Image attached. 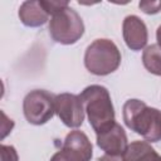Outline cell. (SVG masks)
Listing matches in <instances>:
<instances>
[{
  "instance_id": "cell-1",
  "label": "cell",
  "mask_w": 161,
  "mask_h": 161,
  "mask_svg": "<svg viewBox=\"0 0 161 161\" xmlns=\"http://www.w3.org/2000/svg\"><path fill=\"white\" fill-rule=\"evenodd\" d=\"M125 125L148 142L161 141V111L148 107L140 99H128L123 104Z\"/></svg>"
},
{
  "instance_id": "cell-2",
  "label": "cell",
  "mask_w": 161,
  "mask_h": 161,
  "mask_svg": "<svg viewBox=\"0 0 161 161\" xmlns=\"http://www.w3.org/2000/svg\"><path fill=\"white\" fill-rule=\"evenodd\" d=\"M79 98L87 113L88 122L96 133L116 121L112 99L106 87L99 84L88 86L82 91Z\"/></svg>"
},
{
  "instance_id": "cell-3",
  "label": "cell",
  "mask_w": 161,
  "mask_h": 161,
  "mask_svg": "<svg viewBox=\"0 0 161 161\" xmlns=\"http://www.w3.org/2000/svg\"><path fill=\"white\" fill-rule=\"evenodd\" d=\"M121 64V53L109 39H96L84 53V65L94 75H107L117 70Z\"/></svg>"
},
{
  "instance_id": "cell-4",
  "label": "cell",
  "mask_w": 161,
  "mask_h": 161,
  "mask_svg": "<svg viewBox=\"0 0 161 161\" xmlns=\"http://www.w3.org/2000/svg\"><path fill=\"white\" fill-rule=\"evenodd\" d=\"M83 33V20L70 6L59 10L49 20V34L55 43L64 45L74 44L82 38Z\"/></svg>"
},
{
  "instance_id": "cell-5",
  "label": "cell",
  "mask_w": 161,
  "mask_h": 161,
  "mask_svg": "<svg viewBox=\"0 0 161 161\" xmlns=\"http://www.w3.org/2000/svg\"><path fill=\"white\" fill-rule=\"evenodd\" d=\"M54 101L55 96L48 91H30L23 101V112L26 121L35 126L47 123L55 113Z\"/></svg>"
},
{
  "instance_id": "cell-6",
  "label": "cell",
  "mask_w": 161,
  "mask_h": 161,
  "mask_svg": "<svg viewBox=\"0 0 161 161\" xmlns=\"http://www.w3.org/2000/svg\"><path fill=\"white\" fill-rule=\"evenodd\" d=\"M54 108L55 113L67 127L77 128L82 126L86 112L79 96L73 93L57 94L54 101Z\"/></svg>"
},
{
  "instance_id": "cell-7",
  "label": "cell",
  "mask_w": 161,
  "mask_h": 161,
  "mask_svg": "<svg viewBox=\"0 0 161 161\" xmlns=\"http://www.w3.org/2000/svg\"><path fill=\"white\" fill-rule=\"evenodd\" d=\"M92 151L93 147L88 136L79 130L70 131L59 150L60 155L67 161H91Z\"/></svg>"
},
{
  "instance_id": "cell-8",
  "label": "cell",
  "mask_w": 161,
  "mask_h": 161,
  "mask_svg": "<svg viewBox=\"0 0 161 161\" xmlns=\"http://www.w3.org/2000/svg\"><path fill=\"white\" fill-rule=\"evenodd\" d=\"M97 146L108 155H123L127 148V136L125 130L116 121L108 127L96 133Z\"/></svg>"
},
{
  "instance_id": "cell-9",
  "label": "cell",
  "mask_w": 161,
  "mask_h": 161,
  "mask_svg": "<svg viewBox=\"0 0 161 161\" xmlns=\"http://www.w3.org/2000/svg\"><path fill=\"white\" fill-rule=\"evenodd\" d=\"M123 40L131 50H141L146 47L148 40V33L146 24L137 15H128L122 24Z\"/></svg>"
},
{
  "instance_id": "cell-10",
  "label": "cell",
  "mask_w": 161,
  "mask_h": 161,
  "mask_svg": "<svg viewBox=\"0 0 161 161\" xmlns=\"http://www.w3.org/2000/svg\"><path fill=\"white\" fill-rule=\"evenodd\" d=\"M18 14H19L21 23L25 26H30V28L42 26L49 19V14L43 8L42 3L36 0L24 1L19 8Z\"/></svg>"
},
{
  "instance_id": "cell-11",
  "label": "cell",
  "mask_w": 161,
  "mask_h": 161,
  "mask_svg": "<svg viewBox=\"0 0 161 161\" xmlns=\"http://www.w3.org/2000/svg\"><path fill=\"white\" fill-rule=\"evenodd\" d=\"M125 161H161V156L147 141H133L123 152Z\"/></svg>"
},
{
  "instance_id": "cell-12",
  "label": "cell",
  "mask_w": 161,
  "mask_h": 161,
  "mask_svg": "<svg viewBox=\"0 0 161 161\" xmlns=\"http://www.w3.org/2000/svg\"><path fill=\"white\" fill-rule=\"evenodd\" d=\"M142 63L150 73L161 75V47L158 44L146 47L142 53Z\"/></svg>"
},
{
  "instance_id": "cell-13",
  "label": "cell",
  "mask_w": 161,
  "mask_h": 161,
  "mask_svg": "<svg viewBox=\"0 0 161 161\" xmlns=\"http://www.w3.org/2000/svg\"><path fill=\"white\" fill-rule=\"evenodd\" d=\"M43 8L47 10V13L49 15H54L55 13H58L59 10L69 6V3L68 1H60V0H50V1H44V0H40Z\"/></svg>"
},
{
  "instance_id": "cell-14",
  "label": "cell",
  "mask_w": 161,
  "mask_h": 161,
  "mask_svg": "<svg viewBox=\"0 0 161 161\" xmlns=\"http://www.w3.org/2000/svg\"><path fill=\"white\" fill-rule=\"evenodd\" d=\"M0 155H1V161H19L18 152H16L14 146L1 145L0 146Z\"/></svg>"
},
{
  "instance_id": "cell-15",
  "label": "cell",
  "mask_w": 161,
  "mask_h": 161,
  "mask_svg": "<svg viewBox=\"0 0 161 161\" xmlns=\"http://www.w3.org/2000/svg\"><path fill=\"white\" fill-rule=\"evenodd\" d=\"M140 9L146 14H157L161 11V0L158 1H140Z\"/></svg>"
},
{
  "instance_id": "cell-16",
  "label": "cell",
  "mask_w": 161,
  "mask_h": 161,
  "mask_svg": "<svg viewBox=\"0 0 161 161\" xmlns=\"http://www.w3.org/2000/svg\"><path fill=\"white\" fill-rule=\"evenodd\" d=\"M98 161H125V160H123V155H108V153H104L103 156H101L98 158Z\"/></svg>"
},
{
  "instance_id": "cell-17",
  "label": "cell",
  "mask_w": 161,
  "mask_h": 161,
  "mask_svg": "<svg viewBox=\"0 0 161 161\" xmlns=\"http://www.w3.org/2000/svg\"><path fill=\"white\" fill-rule=\"evenodd\" d=\"M50 161H67L62 155H60V152L58 151V152H55L53 156H52V158H50Z\"/></svg>"
},
{
  "instance_id": "cell-18",
  "label": "cell",
  "mask_w": 161,
  "mask_h": 161,
  "mask_svg": "<svg viewBox=\"0 0 161 161\" xmlns=\"http://www.w3.org/2000/svg\"><path fill=\"white\" fill-rule=\"evenodd\" d=\"M156 39H157V44L161 47V25L156 30Z\"/></svg>"
}]
</instances>
